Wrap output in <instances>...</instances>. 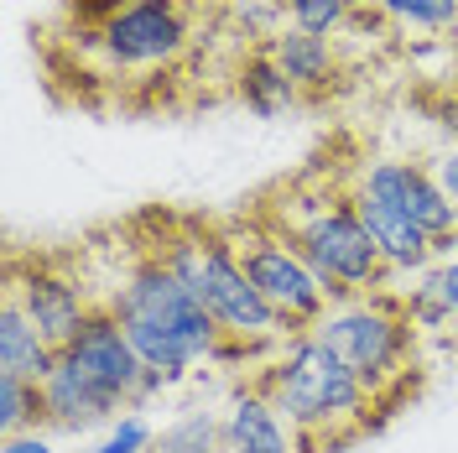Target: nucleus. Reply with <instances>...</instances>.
Listing matches in <instances>:
<instances>
[{
	"instance_id": "2eb2a0df",
	"label": "nucleus",
	"mask_w": 458,
	"mask_h": 453,
	"mask_svg": "<svg viewBox=\"0 0 458 453\" xmlns=\"http://www.w3.org/2000/svg\"><path fill=\"white\" fill-rule=\"evenodd\" d=\"M57 370V349L42 334H37V323H31L21 303L5 292L0 297V375H21V380H47Z\"/></svg>"
},
{
	"instance_id": "bb28decb",
	"label": "nucleus",
	"mask_w": 458,
	"mask_h": 453,
	"mask_svg": "<svg viewBox=\"0 0 458 453\" xmlns=\"http://www.w3.org/2000/svg\"><path fill=\"white\" fill-rule=\"evenodd\" d=\"M437 125H443L448 146H458V94H448V99L437 105Z\"/></svg>"
},
{
	"instance_id": "9d476101",
	"label": "nucleus",
	"mask_w": 458,
	"mask_h": 453,
	"mask_svg": "<svg viewBox=\"0 0 458 453\" xmlns=\"http://www.w3.org/2000/svg\"><path fill=\"white\" fill-rule=\"evenodd\" d=\"M57 360L68 370H79L89 386H99L110 401H120L125 412H136V391H141L146 360L136 355V344L125 339L120 318L110 308H99L73 339L57 349Z\"/></svg>"
},
{
	"instance_id": "9b49d317",
	"label": "nucleus",
	"mask_w": 458,
	"mask_h": 453,
	"mask_svg": "<svg viewBox=\"0 0 458 453\" xmlns=\"http://www.w3.org/2000/svg\"><path fill=\"white\" fill-rule=\"evenodd\" d=\"M349 183V177H344ZM349 199H354V209H360V219H365V229L375 235V245H380V255H386V266H391V277H422V271H432L437 266V240H432L428 229L417 225L401 203L380 199V193H370V188H360V183H349Z\"/></svg>"
},
{
	"instance_id": "1a4fd4ad",
	"label": "nucleus",
	"mask_w": 458,
	"mask_h": 453,
	"mask_svg": "<svg viewBox=\"0 0 458 453\" xmlns=\"http://www.w3.org/2000/svg\"><path fill=\"white\" fill-rule=\"evenodd\" d=\"M349 183H360V188H370L380 199L401 203L437 240V251H454L458 245V203L437 188V177H432L428 162H411V157H370V162H360V167L349 172Z\"/></svg>"
},
{
	"instance_id": "6e6552de",
	"label": "nucleus",
	"mask_w": 458,
	"mask_h": 453,
	"mask_svg": "<svg viewBox=\"0 0 458 453\" xmlns=\"http://www.w3.org/2000/svg\"><path fill=\"white\" fill-rule=\"evenodd\" d=\"M5 292L21 303V312L37 323V334L53 344V349H63L99 312V303L89 297L84 277H73L68 266H57L47 255L42 261H21L16 255L11 261V277H5Z\"/></svg>"
},
{
	"instance_id": "aec40b11",
	"label": "nucleus",
	"mask_w": 458,
	"mask_h": 453,
	"mask_svg": "<svg viewBox=\"0 0 458 453\" xmlns=\"http://www.w3.org/2000/svg\"><path fill=\"white\" fill-rule=\"evenodd\" d=\"M375 11L401 31H454L458 0H370Z\"/></svg>"
},
{
	"instance_id": "f257e3e1",
	"label": "nucleus",
	"mask_w": 458,
	"mask_h": 453,
	"mask_svg": "<svg viewBox=\"0 0 458 453\" xmlns=\"http://www.w3.org/2000/svg\"><path fill=\"white\" fill-rule=\"evenodd\" d=\"M120 318L125 339L136 344L151 370H167L172 380H182L199 365H219V360H240V349L229 344V334L219 329V318L203 308V297L182 277H172L167 266L151 255V245L141 251V261L114 282V292L99 303Z\"/></svg>"
},
{
	"instance_id": "5701e85b",
	"label": "nucleus",
	"mask_w": 458,
	"mask_h": 453,
	"mask_svg": "<svg viewBox=\"0 0 458 453\" xmlns=\"http://www.w3.org/2000/svg\"><path fill=\"white\" fill-rule=\"evenodd\" d=\"M428 167H432V177H437V188H443V193L458 203V146H443Z\"/></svg>"
},
{
	"instance_id": "4468645a",
	"label": "nucleus",
	"mask_w": 458,
	"mask_h": 453,
	"mask_svg": "<svg viewBox=\"0 0 458 453\" xmlns=\"http://www.w3.org/2000/svg\"><path fill=\"white\" fill-rule=\"evenodd\" d=\"M266 53H271V63L302 94H318V89H328L339 79V47H334V37H318V31H302V27H282L266 42Z\"/></svg>"
},
{
	"instance_id": "20e7f679",
	"label": "nucleus",
	"mask_w": 458,
	"mask_h": 453,
	"mask_svg": "<svg viewBox=\"0 0 458 453\" xmlns=\"http://www.w3.org/2000/svg\"><path fill=\"white\" fill-rule=\"evenodd\" d=\"M313 334L370 386L380 406H396L411 391L422 334L411 329V318H406V308H401V297L391 286L328 303V312L313 323Z\"/></svg>"
},
{
	"instance_id": "393cba45",
	"label": "nucleus",
	"mask_w": 458,
	"mask_h": 453,
	"mask_svg": "<svg viewBox=\"0 0 458 453\" xmlns=\"http://www.w3.org/2000/svg\"><path fill=\"white\" fill-rule=\"evenodd\" d=\"M5 453H57L53 438L37 427V432H16V438H5Z\"/></svg>"
},
{
	"instance_id": "dca6fc26",
	"label": "nucleus",
	"mask_w": 458,
	"mask_h": 453,
	"mask_svg": "<svg viewBox=\"0 0 458 453\" xmlns=\"http://www.w3.org/2000/svg\"><path fill=\"white\" fill-rule=\"evenodd\" d=\"M234 94H240V105L250 115H260V120H276V115L302 105V89L271 63L266 47H250V53L234 63Z\"/></svg>"
},
{
	"instance_id": "0eeeda50",
	"label": "nucleus",
	"mask_w": 458,
	"mask_h": 453,
	"mask_svg": "<svg viewBox=\"0 0 458 453\" xmlns=\"http://www.w3.org/2000/svg\"><path fill=\"white\" fill-rule=\"evenodd\" d=\"M110 73H162L188 53V5L182 0H125L110 21L89 31Z\"/></svg>"
},
{
	"instance_id": "39448f33",
	"label": "nucleus",
	"mask_w": 458,
	"mask_h": 453,
	"mask_svg": "<svg viewBox=\"0 0 458 453\" xmlns=\"http://www.w3.org/2000/svg\"><path fill=\"white\" fill-rule=\"evenodd\" d=\"M188 286L203 297V308L219 318V329L240 349V360H271L292 339L286 318L245 277V266H240V255L229 245L225 225H199V261H193V282Z\"/></svg>"
},
{
	"instance_id": "412c9836",
	"label": "nucleus",
	"mask_w": 458,
	"mask_h": 453,
	"mask_svg": "<svg viewBox=\"0 0 458 453\" xmlns=\"http://www.w3.org/2000/svg\"><path fill=\"white\" fill-rule=\"evenodd\" d=\"M286 27L318 31V37H334L354 21V0H282Z\"/></svg>"
},
{
	"instance_id": "ddd939ff",
	"label": "nucleus",
	"mask_w": 458,
	"mask_h": 453,
	"mask_svg": "<svg viewBox=\"0 0 458 453\" xmlns=\"http://www.w3.org/2000/svg\"><path fill=\"white\" fill-rule=\"evenodd\" d=\"M42 401H47V432H68V438H79V432H94V427H110L125 406L110 401L99 386H89L79 370H68L57 360V370L42 380Z\"/></svg>"
},
{
	"instance_id": "a878e982",
	"label": "nucleus",
	"mask_w": 458,
	"mask_h": 453,
	"mask_svg": "<svg viewBox=\"0 0 458 453\" xmlns=\"http://www.w3.org/2000/svg\"><path fill=\"white\" fill-rule=\"evenodd\" d=\"M120 5H125V0H73V11H79V16H89L94 27H99V21H110Z\"/></svg>"
},
{
	"instance_id": "7ed1b4c3",
	"label": "nucleus",
	"mask_w": 458,
	"mask_h": 453,
	"mask_svg": "<svg viewBox=\"0 0 458 453\" xmlns=\"http://www.w3.org/2000/svg\"><path fill=\"white\" fill-rule=\"evenodd\" d=\"M256 214L297 245V255L334 292V303L339 297H360V292H386V282H396L380 245H375V235L365 229L360 209L349 199V183L328 188V183L302 177V183L282 188Z\"/></svg>"
},
{
	"instance_id": "f8f14e48",
	"label": "nucleus",
	"mask_w": 458,
	"mask_h": 453,
	"mask_svg": "<svg viewBox=\"0 0 458 453\" xmlns=\"http://www.w3.org/2000/svg\"><path fill=\"white\" fill-rule=\"evenodd\" d=\"M225 453H313L308 438L276 412V401L256 380L229 397L225 412Z\"/></svg>"
},
{
	"instance_id": "b1692460",
	"label": "nucleus",
	"mask_w": 458,
	"mask_h": 453,
	"mask_svg": "<svg viewBox=\"0 0 458 453\" xmlns=\"http://www.w3.org/2000/svg\"><path fill=\"white\" fill-rule=\"evenodd\" d=\"M437 282H443V297H448L454 312H458V245L437 255Z\"/></svg>"
},
{
	"instance_id": "f3484780",
	"label": "nucleus",
	"mask_w": 458,
	"mask_h": 453,
	"mask_svg": "<svg viewBox=\"0 0 458 453\" xmlns=\"http://www.w3.org/2000/svg\"><path fill=\"white\" fill-rule=\"evenodd\" d=\"M401 297V308L411 318V329L422 334V339H458V312L454 303L443 297V282H437V266L417 277V286H391Z\"/></svg>"
},
{
	"instance_id": "423d86ee",
	"label": "nucleus",
	"mask_w": 458,
	"mask_h": 453,
	"mask_svg": "<svg viewBox=\"0 0 458 453\" xmlns=\"http://www.w3.org/2000/svg\"><path fill=\"white\" fill-rule=\"evenodd\" d=\"M225 235H229V245H234V255H240V266H245V277L286 318L292 334L313 329L318 318L328 312L334 292L323 286V277L297 255V245L286 240L282 229H271L260 214H250V219H229Z\"/></svg>"
},
{
	"instance_id": "a211bd4d",
	"label": "nucleus",
	"mask_w": 458,
	"mask_h": 453,
	"mask_svg": "<svg viewBox=\"0 0 458 453\" xmlns=\"http://www.w3.org/2000/svg\"><path fill=\"white\" fill-rule=\"evenodd\" d=\"M151 453H225V417L214 412H182L177 423H167L157 432Z\"/></svg>"
},
{
	"instance_id": "4be33fe9",
	"label": "nucleus",
	"mask_w": 458,
	"mask_h": 453,
	"mask_svg": "<svg viewBox=\"0 0 458 453\" xmlns=\"http://www.w3.org/2000/svg\"><path fill=\"white\" fill-rule=\"evenodd\" d=\"M151 449H157V432H151V423H146V417H136V412L114 417L110 432L94 443V453H151Z\"/></svg>"
},
{
	"instance_id": "6ab92c4d",
	"label": "nucleus",
	"mask_w": 458,
	"mask_h": 453,
	"mask_svg": "<svg viewBox=\"0 0 458 453\" xmlns=\"http://www.w3.org/2000/svg\"><path fill=\"white\" fill-rule=\"evenodd\" d=\"M37 427H47L42 386L21 380V375H0V432L16 438V432H37Z\"/></svg>"
},
{
	"instance_id": "f03ea898",
	"label": "nucleus",
	"mask_w": 458,
	"mask_h": 453,
	"mask_svg": "<svg viewBox=\"0 0 458 453\" xmlns=\"http://www.w3.org/2000/svg\"><path fill=\"white\" fill-rule=\"evenodd\" d=\"M256 386L276 401V412H282L286 423L308 438L313 453L354 443V438L386 412V406L375 401L370 386L344 365L313 329L292 334L271 360H260Z\"/></svg>"
}]
</instances>
